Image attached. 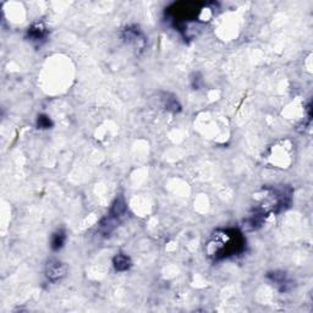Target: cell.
Returning <instances> with one entry per match:
<instances>
[{"mask_svg": "<svg viewBox=\"0 0 313 313\" xmlns=\"http://www.w3.org/2000/svg\"><path fill=\"white\" fill-rule=\"evenodd\" d=\"M245 248V239L240 231L234 229L217 230L207 244V253L213 260H223L229 256L241 253Z\"/></svg>", "mask_w": 313, "mask_h": 313, "instance_id": "obj_1", "label": "cell"}, {"mask_svg": "<svg viewBox=\"0 0 313 313\" xmlns=\"http://www.w3.org/2000/svg\"><path fill=\"white\" fill-rule=\"evenodd\" d=\"M67 273V267L65 263H63L59 260H49L45 266V277L50 282L56 283L63 279Z\"/></svg>", "mask_w": 313, "mask_h": 313, "instance_id": "obj_2", "label": "cell"}, {"mask_svg": "<svg viewBox=\"0 0 313 313\" xmlns=\"http://www.w3.org/2000/svg\"><path fill=\"white\" fill-rule=\"evenodd\" d=\"M123 37L128 44L134 45L137 49H144L146 38L141 29L137 26H129L123 31Z\"/></svg>", "mask_w": 313, "mask_h": 313, "instance_id": "obj_3", "label": "cell"}, {"mask_svg": "<svg viewBox=\"0 0 313 313\" xmlns=\"http://www.w3.org/2000/svg\"><path fill=\"white\" fill-rule=\"evenodd\" d=\"M267 279H268L272 284L275 285L278 290L282 291V293H287V291H289L294 287L293 280L288 277V274L285 273V272L282 271L269 272V273L267 274Z\"/></svg>", "mask_w": 313, "mask_h": 313, "instance_id": "obj_4", "label": "cell"}, {"mask_svg": "<svg viewBox=\"0 0 313 313\" xmlns=\"http://www.w3.org/2000/svg\"><path fill=\"white\" fill-rule=\"evenodd\" d=\"M48 37V28L43 22H34L27 29V39L34 44H42Z\"/></svg>", "mask_w": 313, "mask_h": 313, "instance_id": "obj_5", "label": "cell"}, {"mask_svg": "<svg viewBox=\"0 0 313 313\" xmlns=\"http://www.w3.org/2000/svg\"><path fill=\"white\" fill-rule=\"evenodd\" d=\"M120 222L121 220H119L118 218L113 217L112 214H108L107 217H104L103 219L101 220V223H99L98 225L99 233L104 235V236H109V235L115 230V228H117L118 224Z\"/></svg>", "mask_w": 313, "mask_h": 313, "instance_id": "obj_6", "label": "cell"}, {"mask_svg": "<svg viewBox=\"0 0 313 313\" xmlns=\"http://www.w3.org/2000/svg\"><path fill=\"white\" fill-rule=\"evenodd\" d=\"M126 213H128V206H126L125 199H124V197H121V196L118 197V198L114 201V203H113L112 208H110L109 214H112L113 217L118 218L119 220H121L124 217H125Z\"/></svg>", "mask_w": 313, "mask_h": 313, "instance_id": "obj_7", "label": "cell"}, {"mask_svg": "<svg viewBox=\"0 0 313 313\" xmlns=\"http://www.w3.org/2000/svg\"><path fill=\"white\" fill-rule=\"evenodd\" d=\"M113 264H114V268L118 272H126L131 268L132 262L128 255L125 253H117L115 257L113 258Z\"/></svg>", "mask_w": 313, "mask_h": 313, "instance_id": "obj_8", "label": "cell"}, {"mask_svg": "<svg viewBox=\"0 0 313 313\" xmlns=\"http://www.w3.org/2000/svg\"><path fill=\"white\" fill-rule=\"evenodd\" d=\"M66 242V231L64 229H59L55 233L52 235V240H50V247L53 251H59L63 248Z\"/></svg>", "mask_w": 313, "mask_h": 313, "instance_id": "obj_9", "label": "cell"}, {"mask_svg": "<svg viewBox=\"0 0 313 313\" xmlns=\"http://www.w3.org/2000/svg\"><path fill=\"white\" fill-rule=\"evenodd\" d=\"M164 107H165L166 110L171 113H179L181 110V104L179 103V101L174 96H170L168 93H166L165 98H164Z\"/></svg>", "mask_w": 313, "mask_h": 313, "instance_id": "obj_10", "label": "cell"}, {"mask_svg": "<svg viewBox=\"0 0 313 313\" xmlns=\"http://www.w3.org/2000/svg\"><path fill=\"white\" fill-rule=\"evenodd\" d=\"M53 126V121L48 115L40 114L37 118V128L40 129V130H47V129H50Z\"/></svg>", "mask_w": 313, "mask_h": 313, "instance_id": "obj_11", "label": "cell"}]
</instances>
